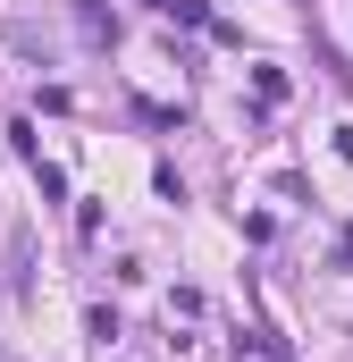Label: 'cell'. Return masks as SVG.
<instances>
[{
	"label": "cell",
	"instance_id": "cell-1",
	"mask_svg": "<svg viewBox=\"0 0 353 362\" xmlns=\"http://www.w3.org/2000/svg\"><path fill=\"white\" fill-rule=\"evenodd\" d=\"M253 93H261V110H277V101H286V76H277V68H253Z\"/></svg>",
	"mask_w": 353,
	"mask_h": 362
},
{
	"label": "cell",
	"instance_id": "cell-2",
	"mask_svg": "<svg viewBox=\"0 0 353 362\" xmlns=\"http://www.w3.org/2000/svg\"><path fill=\"white\" fill-rule=\"evenodd\" d=\"M34 185H42V202H68V177H59L51 160H34Z\"/></svg>",
	"mask_w": 353,
	"mask_h": 362
},
{
	"label": "cell",
	"instance_id": "cell-3",
	"mask_svg": "<svg viewBox=\"0 0 353 362\" xmlns=\"http://www.w3.org/2000/svg\"><path fill=\"white\" fill-rule=\"evenodd\" d=\"M236 362H286V354H277L269 337H236Z\"/></svg>",
	"mask_w": 353,
	"mask_h": 362
},
{
	"label": "cell",
	"instance_id": "cell-4",
	"mask_svg": "<svg viewBox=\"0 0 353 362\" xmlns=\"http://www.w3.org/2000/svg\"><path fill=\"white\" fill-rule=\"evenodd\" d=\"M152 8H176V0H152Z\"/></svg>",
	"mask_w": 353,
	"mask_h": 362
}]
</instances>
